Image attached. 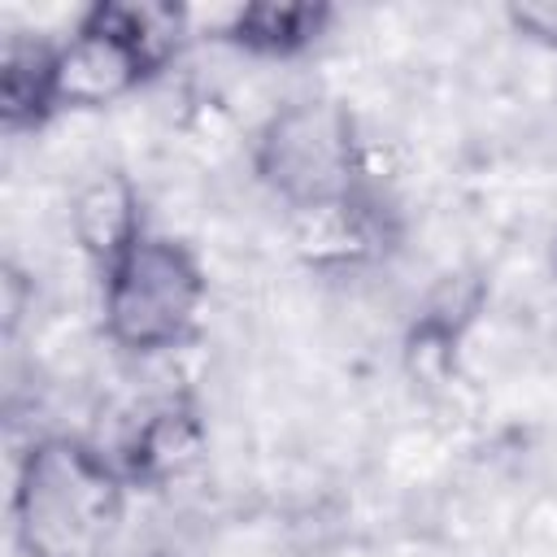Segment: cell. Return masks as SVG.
Wrapping results in <instances>:
<instances>
[{
  "instance_id": "cell-1",
  "label": "cell",
  "mask_w": 557,
  "mask_h": 557,
  "mask_svg": "<svg viewBox=\"0 0 557 557\" xmlns=\"http://www.w3.org/2000/svg\"><path fill=\"white\" fill-rule=\"evenodd\" d=\"M126 474L100 444L48 431L17 457L9 487V531L17 557H96L122 513Z\"/></svg>"
},
{
  "instance_id": "cell-2",
  "label": "cell",
  "mask_w": 557,
  "mask_h": 557,
  "mask_svg": "<svg viewBox=\"0 0 557 557\" xmlns=\"http://www.w3.org/2000/svg\"><path fill=\"white\" fill-rule=\"evenodd\" d=\"M187 35V9L157 0H96L57 39V109L91 113L152 83Z\"/></svg>"
},
{
  "instance_id": "cell-5",
  "label": "cell",
  "mask_w": 557,
  "mask_h": 557,
  "mask_svg": "<svg viewBox=\"0 0 557 557\" xmlns=\"http://www.w3.org/2000/svg\"><path fill=\"white\" fill-rule=\"evenodd\" d=\"M205 448H209V431H205L200 409L187 396H165L144 418H135V426L122 435L113 457L131 487L157 492L191 474Z\"/></svg>"
},
{
  "instance_id": "cell-7",
  "label": "cell",
  "mask_w": 557,
  "mask_h": 557,
  "mask_svg": "<svg viewBox=\"0 0 557 557\" xmlns=\"http://www.w3.org/2000/svg\"><path fill=\"white\" fill-rule=\"evenodd\" d=\"M331 22L335 9L322 0H257L226 17L222 39L257 61H296L326 39Z\"/></svg>"
},
{
  "instance_id": "cell-6",
  "label": "cell",
  "mask_w": 557,
  "mask_h": 557,
  "mask_svg": "<svg viewBox=\"0 0 557 557\" xmlns=\"http://www.w3.org/2000/svg\"><path fill=\"white\" fill-rule=\"evenodd\" d=\"M70 235H74V248L96 265V274L117 265L148 235L135 178L126 170L87 174L70 196Z\"/></svg>"
},
{
  "instance_id": "cell-8",
  "label": "cell",
  "mask_w": 557,
  "mask_h": 557,
  "mask_svg": "<svg viewBox=\"0 0 557 557\" xmlns=\"http://www.w3.org/2000/svg\"><path fill=\"white\" fill-rule=\"evenodd\" d=\"M57 109V39L13 30L0 48V126L4 135L44 131Z\"/></svg>"
},
{
  "instance_id": "cell-9",
  "label": "cell",
  "mask_w": 557,
  "mask_h": 557,
  "mask_svg": "<svg viewBox=\"0 0 557 557\" xmlns=\"http://www.w3.org/2000/svg\"><path fill=\"white\" fill-rule=\"evenodd\" d=\"M505 22H509L522 39H531V44H540V48H553V52H557V0L509 4V9H505Z\"/></svg>"
},
{
  "instance_id": "cell-4",
  "label": "cell",
  "mask_w": 557,
  "mask_h": 557,
  "mask_svg": "<svg viewBox=\"0 0 557 557\" xmlns=\"http://www.w3.org/2000/svg\"><path fill=\"white\" fill-rule=\"evenodd\" d=\"M205 261L174 235L148 231L117 265L100 274V331L131 357L183 348L205 313Z\"/></svg>"
},
{
  "instance_id": "cell-3",
  "label": "cell",
  "mask_w": 557,
  "mask_h": 557,
  "mask_svg": "<svg viewBox=\"0 0 557 557\" xmlns=\"http://www.w3.org/2000/svg\"><path fill=\"white\" fill-rule=\"evenodd\" d=\"M252 174L296 218L326 213L374 191L366 183L357 117L331 96L283 100L252 135Z\"/></svg>"
}]
</instances>
